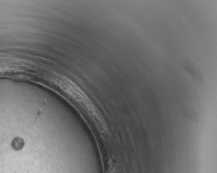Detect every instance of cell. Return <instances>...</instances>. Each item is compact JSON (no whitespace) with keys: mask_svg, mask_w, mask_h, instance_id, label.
<instances>
[{"mask_svg":"<svg viewBox=\"0 0 217 173\" xmlns=\"http://www.w3.org/2000/svg\"><path fill=\"white\" fill-rule=\"evenodd\" d=\"M23 145H24L23 140L20 138H14L13 140V142H12V146H13V147L14 149H16V150H19V149L22 148L23 147Z\"/></svg>","mask_w":217,"mask_h":173,"instance_id":"1","label":"cell"}]
</instances>
